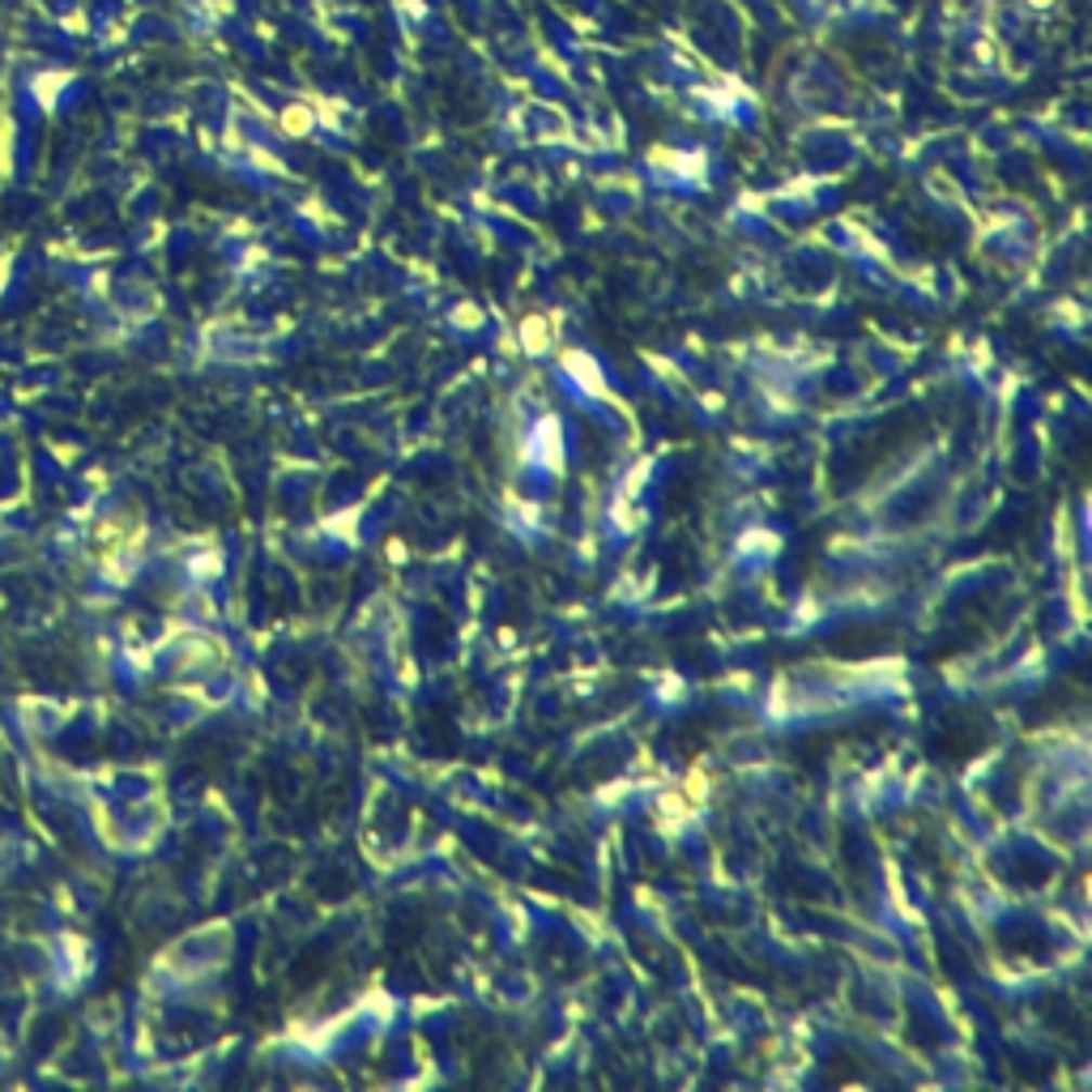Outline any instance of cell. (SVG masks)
Here are the masks:
<instances>
[{
  "label": "cell",
  "mask_w": 1092,
  "mask_h": 1092,
  "mask_svg": "<svg viewBox=\"0 0 1092 1092\" xmlns=\"http://www.w3.org/2000/svg\"><path fill=\"white\" fill-rule=\"evenodd\" d=\"M1028 4H1032V9H1045V4H1050V0H1028Z\"/></svg>",
  "instance_id": "obj_3"
},
{
  "label": "cell",
  "mask_w": 1092,
  "mask_h": 1092,
  "mask_svg": "<svg viewBox=\"0 0 1092 1092\" xmlns=\"http://www.w3.org/2000/svg\"><path fill=\"white\" fill-rule=\"evenodd\" d=\"M525 338H530V341H525L530 350H543V346H546V341H543V321H525Z\"/></svg>",
  "instance_id": "obj_2"
},
{
  "label": "cell",
  "mask_w": 1092,
  "mask_h": 1092,
  "mask_svg": "<svg viewBox=\"0 0 1092 1092\" xmlns=\"http://www.w3.org/2000/svg\"><path fill=\"white\" fill-rule=\"evenodd\" d=\"M282 129H286L290 136H303L308 129H312V112H308V107H290V112H286V120H282Z\"/></svg>",
  "instance_id": "obj_1"
}]
</instances>
